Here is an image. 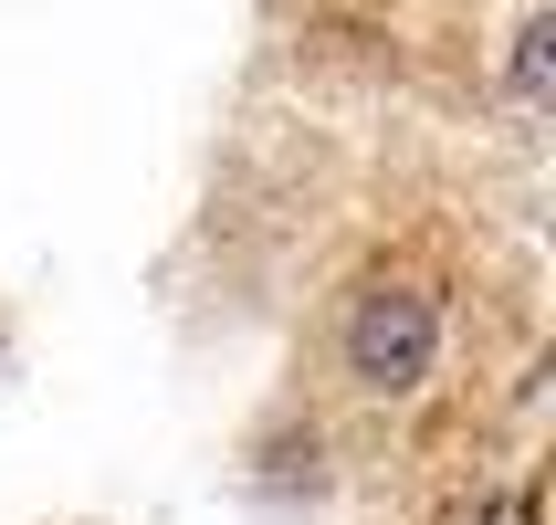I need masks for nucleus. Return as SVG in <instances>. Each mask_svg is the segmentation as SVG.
<instances>
[{
  "mask_svg": "<svg viewBox=\"0 0 556 525\" xmlns=\"http://www.w3.org/2000/svg\"><path fill=\"white\" fill-rule=\"evenodd\" d=\"M441 284L420 274H368L357 295H346V378L368 389V400H420L441 368Z\"/></svg>",
  "mask_w": 556,
  "mask_h": 525,
  "instance_id": "1",
  "label": "nucleus"
},
{
  "mask_svg": "<svg viewBox=\"0 0 556 525\" xmlns=\"http://www.w3.org/2000/svg\"><path fill=\"white\" fill-rule=\"evenodd\" d=\"M546 85H556V22L546 11H526V22H515V105H546Z\"/></svg>",
  "mask_w": 556,
  "mask_h": 525,
  "instance_id": "2",
  "label": "nucleus"
}]
</instances>
